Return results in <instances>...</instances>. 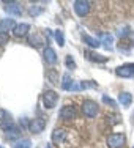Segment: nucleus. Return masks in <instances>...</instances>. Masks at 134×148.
<instances>
[{
	"label": "nucleus",
	"instance_id": "obj_7",
	"mask_svg": "<svg viewBox=\"0 0 134 148\" xmlns=\"http://www.w3.org/2000/svg\"><path fill=\"white\" fill-rule=\"evenodd\" d=\"M58 117L62 118L63 121H71V120L76 117V109H74V106H65V107H62Z\"/></svg>",
	"mask_w": 134,
	"mask_h": 148
},
{
	"label": "nucleus",
	"instance_id": "obj_10",
	"mask_svg": "<svg viewBox=\"0 0 134 148\" xmlns=\"http://www.w3.org/2000/svg\"><path fill=\"white\" fill-rule=\"evenodd\" d=\"M44 60L47 63H51V65H55L57 63V52L54 51V49L51 47V46H47V47H44Z\"/></svg>",
	"mask_w": 134,
	"mask_h": 148
},
{
	"label": "nucleus",
	"instance_id": "obj_12",
	"mask_svg": "<svg viewBox=\"0 0 134 148\" xmlns=\"http://www.w3.org/2000/svg\"><path fill=\"white\" fill-rule=\"evenodd\" d=\"M66 139V131L63 128H55L54 132H52V142L55 143H60Z\"/></svg>",
	"mask_w": 134,
	"mask_h": 148
},
{
	"label": "nucleus",
	"instance_id": "obj_13",
	"mask_svg": "<svg viewBox=\"0 0 134 148\" xmlns=\"http://www.w3.org/2000/svg\"><path fill=\"white\" fill-rule=\"evenodd\" d=\"M118 103L123 106V107H129L133 103V96L131 93H128V91H122V93L118 95Z\"/></svg>",
	"mask_w": 134,
	"mask_h": 148
},
{
	"label": "nucleus",
	"instance_id": "obj_20",
	"mask_svg": "<svg viewBox=\"0 0 134 148\" xmlns=\"http://www.w3.org/2000/svg\"><path fill=\"white\" fill-rule=\"evenodd\" d=\"M71 85H73V82H71V76H69V74H65V76H63V79H62V88H63V90H66V91H69Z\"/></svg>",
	"mask_w": 134,
	"mask_h": 148
},
{
	"label": "nucleus",
	"instance_id": "obj_2",
	"mask_svg": "<svg viewBox=\"0 0 134 148\" xmlns=\"http://www.w3.org/2000/svg\"><path fill=\"white\" fill-rule=\"evenodd\" d=\"M58 103V95L54 90H46L43 95V104L46 109H54Z\"/></svg>",
	"mask_w": 134,
	"mask_h": 148
},
{
	"label": "nucleus",
	"instance_id": "obj_31",
	"mask_svg": "<svg viewBox=\"0 0 134 148\" xmlns=\"http://www.w3.org/2000/svg\"><path fill=\"white\" fill-rule=\"evenodd\" d=\"M46 148H51V145H49V143H47V145H46Z\"/></svg>",
	"mask_w": 134,
	"mask_h": 148
},
{
	"label": "nucleus",
	"instance_id": "obj_16",
	"mask_svg": "<svg viewBox=\"0 0 134 148\" xmlns=\"http://www.w3.org/2000/svg\"><path fill=\"white\" fill-rule=\"evenodd\" d=\"M85 57L89 60H91V62H98V63H106L107 62V57L100 55V54H95V52H91V51H85Z\"/></svg>",
	"mask_w": 134,
	"mask_h": 148
},
{
	"label": "nucleus",
	"instance_id": "obj_3",
	"mask_svg": "<svg viewBox=\"0 0 134 148\" xmlns=\"http://www.w3.org/2000/svg\"><path fill=\"white\" fill-rule=\"evenodd\" d=\"M82 112L85 117L89 118H95L98 115V104L91 99H85L82 103Z\"/></svg>",
	"mask_w": 134,
	"mask_h": 148
},
{
	"label": "nucleus",
	"instance_id": "obj_26",
	"mask_svg": "<svg viewBox=\"0 0 134 148\" xmlns=\"http://www.w3.org/2000/svg\"><path fill=\"white\" fill-rule=\"evenodd\" d=\"M103 101H104V103L107 104V106H111V107H117V103H115L112 98H109L107 95H103Z\"/></svg>",
	"mask_w": 134,
	"mask_h": 148
},
{
	"label": "nucleus",
	"instance_id": "obj_21",
	"mask_svg": "<svg viewBox=\"0 0 134 148\" xmlns=\"http://www.w3.org/2000/svg\"><path fill=\"white\" fill-rule=\"evenodd\" d=\"M11 121H13V118H11V115H10V112L0 109V125H2V123H11Z\"/></svg>",
	"mask_w": 134,
	"mask_h": 148
},
{
	"label": "nucleus",
	"instance_id": "obj_9",
	"mask_svg": "<svg viewBox=\"0 0 134 148\" xmlns=\"http://www.w3.org/2000/svg\"><path fill=\"white\" fill-rule=\"evenodd\" d=\"M5 11L11 16H21L22 14V8L19 6V3L16 2H10V3H5Z\"/></svg>",
	"mask_w": 134,
	"mask_h": 148
},
{
	"label": "nucleus",
	"instance_id": "obj_14",
	"mask_svg": "<svg viewBox=\"0 0 134 148\" xmlns=\"http://www.w3.org/2000/svg\"><path fill=\"white\" fill-rule=\"evenodd\" d=\"M100 43L101 46H104L106 49H111L112 43H114V36L111 33H100Z\"/></svg>",
	"mask_w": 134,
	"mask_h": 148
},
{
	"label": "nucleus",
	"instance_id": "obj_1",
	"mask_svg": "<svg viewBox=\"0 0 134 148\" xmlns=\"http://www.w3.org/2000/svg\"><path fill=\"white\" fill-rule=\"evenodd\" d=\"M125 142H126L125 134H120V132L111 134V136L107 137V140H106V143H107L109 148H122L125 145Z\"/></svg>",
	"mask_w": 134,
	"mask_h": 148
},
{
	"label": "nucleus",
	"instance_id": "obj_5",
	"mask_svg": "<svg viewBox=\"0 0 134 148\" xmlns=\"http://www.w3.org/2000/svg\"><path fill=\"white\" fill-rule=\"evenodd\" d=\"M115 74L118 77H133L134 76V63H126L115 69Z\"/></svg>",
	"mask_w": 134,
	"mask_h": 148
},
{
	"label": "nucleus",
	"instance_id": "obj_19",
	"mask_svg": "<svg viewBox=\"0 0 134 148\" xmlns=\"http://www.w3.org/2000/svg\"><path fill=\"white\" fill-rule=\"evenodd\" d=\"M29 43L32 46H35V47H38V46H43L44 44V40L38 33H35V35H32V36L29 38Z\"/></svg>",
	"mask_w": 134,
	"mask_h": 148
},
{
	"label": "nucleus",
	"instance_id": "obj_27",
	"mask_svg": "<svg viewBox=\"0 0 134 148\" xmlns=\"http://www.w3.org/2000/svg\"><path fill=\"white\" fill-rule=\"evenodd\" d=\"M41 11H43L41 8H38V6H35V5H33V6H30V10H29V14H30V16H38Z\"/></svg>",
	"mask_w": 134,
	"mask_h": 148
},
{
	"label": "nucleus",
	"instance_id": "obj_8",
	"mask_svg": "<svg viewBox=\"0 0 134 148\" xmlns=\"http://www.w3.org/2000/svg\"><path fill=\"white\" fill-rule=\"evenodd\" d=\"M98 84L93 82V80H84V82H73L71 88H69V91H80V90H89V88H96Z\"/></svg>",
	"mask_w": 134,
	"mask_h": 148
},
{
	"label": "nucleus",
	"instance_id": "obj_32",
	"mask_svg": "<svg viewBox=\"0 0 134 148\" xmlns=\"http://www.w3.org/2000/svg\"><path fill=\"white\" fill-rule=\"evenodd\" d=\"M0 148H3V147H2V145H0Z\"/></svg>",
	"mask_w": 134,
	"mask_h": 148
},
{
	"label": "nucleus",
	"instance_id": "obj_23",
	"mask_svg": "<svg viewBox=\"0 0 134 148\" xmlns=\"http://www.w3.org/2000/svg\"><path fill=\"white\" fill-rule=\"evenodd\" d=\"M19 132H21V129L17 128V126H13L10 131H6V137H8V139H14V137H19Z\"/></svg>",
	"mask_w": 134,
	"mask_h": 148
},
{
	"label": "nucleus",
	"instance_id": "obj_15",
	"mask_svg": "<svg viewBox=\"0 0 134 148\" xmlns=\"http://www.w3.org/2000/svg\"><path fill=\"white\" fill-rule=\"evenodd\" d=\"M29 30H30L29 24H17V25L14 27V30H13V33H14V36L21 38V36H24V35H27Z\"/></svg>",
	"mask_w": 134,
	"mask_h": 148
},
{
	"label": "nucleus",
	"instance_id": "obj_18",
	"mask_svg": "<svg viewBox=\"0 0 134 148\" xmlns=\"http://www.w3.org/2000/svg\"><path fill=\"white\" fill-rule=\"evenodd\" d=\"M82 40H84V43L89 44L90 47H93V49H96V47H100V46H101L100 40H96V38H91L90 35H85V33H84V35H82Z\"/></svg>",
	"mask_w": 134,
	"mask_h": 148
},
{
	"label": "nucleus",
	"instance_id": "obj_28",
	"mask_svg": "<svg viewBox=\"0 0 134 148\" xmlns=\"http://www.w3.org/2000/svg\"><path fill=\"white\" fill-rule=\"evenodd\" d=\"M8 43V33H3V32H0V44L5 46Z\"/></svg>",
	"mask_w": 134,
	"mask_h": 148
},
{
	"label": "nucleus",
	"instance_id": "obj_29",
	"mask_svg": "<svg viewBox=\"0 0 134 148\" xmlns=\"http://www.w3.org/2000/svg\"><path fill=\"white\" fill-rule=\"evenodd\" d=\"M128 30H129L128 27H125V29H120V32H118L117 35H118L120 38H125V36H128V35H131V33H128Z\"/></svg>",
	"mask_w": 134,
	"mask_h": 148
},
{
	"label": "nucleus",
	"instance_id": "obj_24",
	"mask_svg": "<svg viewBox=\"0 0 134 148\" xmlns=\"http://www.w3.org/2000/svg\"><path fill=\"white\" fill-rule=\"evenodd\" d=\"M65 65H66V68H68V69H76V62L73 60L71 55H66V57H65Z\"/></svg>",
	"mask_w": 134,
	"mask_h": 148
},
{
	"label": "nucleus",
	"instance_id": "obj_4",
	"mask_svg": "<svg viewBox=\"0 0 134 148\" xmlns=\"http://www.w3.org/2000/svg\"><path fill=\"white\" fill-rule=\"evenodd\" d=\"M73 6H74L76 14L80 16V17L87 16L90 11V2H85V0H76V2L73 3Z\"/></svg>",
	"mask_w": 134,
	"mask_h": 148
},
{
	"label": "nucleus",
	"instance_id": "obj_11",
	"mask_svg": "<svg viewBox=\"0 0 134 148\" xmlns=\"http://www.w3.org/2000/svg\"><path fill=\"white\" fill-rule=\"evenodd\" d=\"M16 24H14V19H2L0 21V32L3 33H8L10 30H14Z\"/></svg>",
	"mask_w": 134,
	"mask_h": 148
},
{
	"label": "nucleus",
	"instance_id": "obj_25",
	"mask_svg": "<svg viewBox=\"0 0 134 148\" xmlns=\"http://www.w3.org/2000/svg\"><path fill=\"white\" fill-rule=\"evenodd\" d=\"M47 79H51V82H52V84H57V82H58L57 71H55V69H51V71L47 73Z\"/></svg>",
	"mask_w": 134,
	"mask_h": 148
},
{
	"label": "nucleus",
	"instance_id": "obj_30",
	"mask_svg": "<svg viewBox=\"0 0 134 148\" xmlns=\"http://www.w3.org/2000/svg\"><path fill=\"white\" fill-rule=\"evenodd\" d=\"M129 38H131V40H133V43H134V32H133L131 35H129Z\"/></svg>",
	"mask_w": 134,
	"mask_h": 148
},
{
	"label": "nucleus",
	"instance_id": "obj_22",
	"mask_svg": "<svg viewBox=\"0 0 134 148\" xmlns=\"http://www.w3.org/2000/svg\"><path fill=\"white\" fill-rule=\"evenodd\" d=\"M54 38H55V41L58 43L60 47H63V46H65V35H63V32H62V30L54 32Z\"/></svg>",
	"mask_w": 134,
	"mask_h": 148
},
{
	"label": "nucleus",
	"instance_id": "obj_6",
	"mask_svg": "<svg viewBox=\"0 0 134 148\" xmlns=\"http://www.w3.org/2000/svg\"><path fill=\"white\" fill-rule=\"evenodd\" d=\"M44 128H46V120H44V118H35V120H32L30 125H29L30 132H33V134L43 132Z\"/></svg>",
	"mask_w": 134,
	"mask_h": 148
},
{
	"label": "nucleus",
	"instance_id": "obj_17",
	"mask_svg": "<svg viewBox=\"0 0 134 148\" xmlns=\"http://www.w3.org/2000/svg\"><path fill=\"white\" fill-rule=\"evenodd\" d=\"M13 148H32V140L30 139H17V140H14L13 142V145H11Z\"/></svg>",
	"mask_w": 134,
	"mask_h": 148
}]
</instances>
